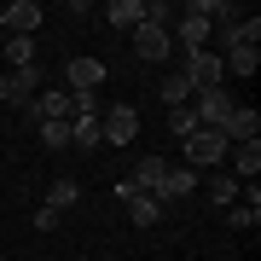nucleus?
Returning <instances> with one entry per match:
<instances>
[{"mask_svg":"<svg viewBox=\"0 0 261 261\" xmlns=\"http://www.w3.org/2000/svg\"><path fill=\"white\" fill-rule=\"evenodd\" d=\"M226 151H232V140H226L221 128H192L186 140H180V163H186L192 174H197V168H215V163L226 157Z\"/></svg>","mask_w":261,"mask_h":261,"instance_id":"nucleus-1","label":"nucleus"},{"mask_svg":"<svg viewBox=\"0 0 261 261\" xmlns=\"http://www.w3.org/2000/svg\"><path fill=\"white\" fill-rule=\"evenodd\" d=\"M238 111V99L226 93V87H203V93H192V116H197V128H226Z\"/></svg>","mask_w":261,"mask_h":261,"instance_id":"nucleus-2","label":"nucleus"},{"mask_svg":"<svg viewBox=\"0 0 261 261\" xmlns=\"http://www.w3.org/2000/svg\"><path fill=\"white\" fill-rule=\"evenodd\" d=\"M99 128H105V145H134L140 140V111L134 105H111L99 116Z\"/></svg>","mask_w":261,"mask_h":261,"instance_id":"nucleus-3","label":"nucleus"},{"mask_svg":"<svg viewBox=\"0 0 261 261\" xmlns=\"http://www.w3.org/2000/svg\"><path fill=\"white\" fill-rule=\"evenodd\" d=\"M134 53H140L145 58V64H163V58L168 53H174V35H168V23H140V29H134Z\"/></svg>","mask_w":261,"mask_h":261,"instance_id":"nucleus-4","label":"nucleus"},{"mask_svg":"<svg viewBox=\"0 0 261 261\" xmlns=\"http://www.w3.org/2000/svg\"><path fill=\"white\" fill-rule=\"evenodd\" d=\"M99 82H105L99 58H70L64 64V93H99Z\"/></svg>","mask_w":261,"mask_h":261,"instance_id":"nucleus-5","label":"nucleus"},{"mask_svg":"<svg viewBox=\"0 0 261 261\" xmlns=\"http://www.w3.org/2000/svg\"><path fill=\"white\" fill-rule=\"evenodd\" d=\"M23 116H29V122H70V93H64V87H47V93L29 99Z\"/></svg>","mask_w":261,"mask_h":261,"instance_id":"nucleus-6","label":"nucleus"},{"mask_svg":"<svg viewBox=\"0 0 261 261\" xmlns=\"http://www.w3.org/2000/svg\"><path fill=\"white\" fill-rule=\"evenodd\" d=\"M197 192V174L186 163H168L163 168V186H157V203H180V197H192Z\"/></svg>","mask_w":261,"mask_h":261,"instance_id":"nucleus-7","label":"nucleus"},{"mask_svg":"<svg viewBox=\"0 0 261 261\" xmlns=\"http://www.w3.org/2000/svg\"><path fill=\"white\" fill-rule=\"evenodd\" d=\"M180 75L192 82V93H203V87H221V75H226V70H221V58H215V53H192Z\"/></svg>","mask_w":261,"mask_h":261,"instance_id":"nucleus-8","label":"nucleus"},{"mask_svg":"<svg viewBox=\"0 0 261 261\" xmlns=\"http://www.w3.org/2000/svg\"><path fill=\"white\" fill-rule=\"evenodd\" d=\"M35 93H41V70H35V64L6 70V99H12V105H29Z\"/></svg>","mask_w":261,"mask_h":261,"instance_id":"nucleus-9","label":"nucleus"},{"mask_svg":"<svg viewBox=\"0 0 261 261\" xmlns=\"http://www.w3.org/2000/svg\"><path fill=\"white\" fill-rule=\"evenodd\" d=\"M255 174H261V140H244V145H232V180H238V186H250Z\"/></svg>","mask_w":261,"mask_h":261,"instance_id":"nucleus-10","label":"nucleus"},{"mask_svg":"<svg viewBox=\"0 0 261 261\" xmlns=\"http://www.w3.org/2000/svg\"><path fill=\"white\" fill-rule=\"evenodd\" d=\"M105 23H111V29H128V35H134V29L145 23V0H111V6H105Z\"/></svg>","mask_w":261,"mask_h":261,"instance_id":"nucleus-11","label":"nucleus"},{"mask_svg":"<svg viewBox=\"0 0 261 261\" xmlns=\"http://www.w3.org/2000/svg\"><path fill=\"white\" fill-rule=\"evenodd\" d=\"M226 140H232V145H244V140H261V111H250V105H238V111H232V122H226Z\"/></svg>","mask_w":261,"mask_h":261,"instance_id":"nucleus-12","label":"nucleus"},{"mask_svg":"<svg viewBox=\"0 0 261 261\" xmlns=\"http://www.w3.org/2000/svg\"><path fill=\"white\" fill-rule=\"evenodd\" d=\"M226 221H232L238 232H255V226H261V192H255V180H250V192H244V203L226 209Z\"/></svg>","mask_w":261,"mask_h":261,"instance_id":"nucleus-13","label":"nucleus"},{"mask_svg":"<svg viewBox=\"0 0 261 261\" xmlns=\"http://www.w3.org/2000/svg\"><path fill=\"white\" fill-rule=\"evenodd\" d=\"M35 23H41L35 0H12V6H6V29H12V35H35Z\"/></svg>","mask_w":261,"mask_h":261,"instance_id":"nucleus-14","label":"nucleus"},{"mask_svg":"<svg viewBox=\"0 0 261 261\" xmlns=\"http://www.w3.org/2000/svg\"><path fill=\"white\" fill-rule=\"evenodd\" d=\"M70 145H82V151H99V145H105V128H99V116H75V122H70Z\"/></svg>","mask_w":261,"mask_h":261,"instance_id":"nucleus-15","label":"nucleus"},{"mask_svg":"<svg viewBox=\"0 0 261 261\" xmlns=\"http://www.w3.org/2000/svg\"><path fill=\"white\" fill-rule=\"evenodd\" d=\"M221 70H232V75H255V70H261V53H255V47H226Z\"/></svg>","mask_w":261,"mask_h":261,"instance_id":"nucleus-16","label":"nucleus"},{"mask_svg":"<svg viewBox=\"0 0 261 261\" xmlns=\"http://www.w3.org/2000/svg\"><path fill=\"white\" fill-rule=\"evenodd\" d=\"M163 105H168V111H180V105H192V82H186L180 70H168V75H163Z\"/></svg>","mask_w":261,"mask_h":261,"instance_id":"nucleus-17","label":"nucleus"},{"mask_svg":"<svg viewBox=\"0 0 261 261\" xmlns=\"http://www.w3.org/2000/svg\"><path fill=\"white\" fill-rule=\"evenodd\" d=\"M157 215H163L157 197H145V192H140V197H128V221H134V226H157Z\"/></svg>","mask_w":261,"mask_h":261,"instance_id":"nucleus-18","label":"nucleus"},{"mask_svg":"<svg viewBox=\"0 0 261 261\" xmlns=\"http://www.w3.org/2000/svg\"><path fill=\"white\" fill-rule=\"evenodd\" d=\"M75 197H82V186H75V180L64 174V180H53V186H47V209H58V215H64Z\"/></svg>","mask_w":261,"mask_h":261,"instance_id":"nucleus-19","label":"nucleus"},{"mask_svg":"<svg viewBox=\"0 0 261 261\" xmlns=\"http://www.w3.org/2000/svg\"><path fill=\"white\" fill-rule=\"evenodd\" d=\"M6 64H35V35H12L6 41Z\"/></svg>","mask_w":261,"mask_h":261,"instance_id":"nucleus-20","label":"nucleus"},{"mask_svg":"<svg viewBox=\"0 0 261 261\" xmlns=\"http://www.w3.org/2000/svg\"><path fill=\"white\" fill-rule=\"evenodd\" d=\"M41 145H47V151H64L70 145V122H41Z\"/></svg>","mask_w":261,"mask_h":261,"instance_id":"nucleus-21","label":"nucleus"},{"mask_svg":"<svg viewBox=\"0 0 261 261\" xmlns=\"http://www.w3.org/2000/svg\"><path fill=\"white\" fill-rule=\"evenodd\" d=\"M192 128H197V116H192V105H180V111H168V134H174V140H186Z\"/></svg>","mask_w":261,"mask_h":261,"instance_id":"nucleus-22","label":"nucleus"},{"mask_svg":"<svg viewBox=\"0 0 261 261\" xmlns=\"http://www.w3.org/2000/svg\"><path fill=\"white\" fill-rule=\"evenodd\" d=\"M232 197H238V180L232 174H215L209 180V203H232Z\"/></svg>","mask_w":261,"mask_h":261,"instance_id":"nucleus-23","label":"nucleus"},{"mask_svg":"<svg viewBox=\"0 0 261 261\" xmlns=\"http://www.w3.org/2000/svg\"><path fill=\"white\" fill-rule=\"evenodd\" d=\"M75 116H105L99 111V93H70V122Z\"/></svg>","mask_w":261,"mask_h":261,"instance_id":"nucleus-24","label":"nucleus"},{"mask_svg":"<svg viewBox=\"0 0 261 261\" xmlns=\"http://www.w3.org/2000/svg\"><path fill=\"white\" fill-rule=\"evenodd\" d=\"M53 226H58V209L41 203V209H35V232H53Z\"/></svg>","mask_w":261,"mask_h":261,"instance_id":"nucleus-25","label":"nucleus"},{"mask_svg":"<svg viewBox=\"0 0 261 261\" xmlns=\"http://www.w3.org/2000/svg\"><path fill=\"white\" fill-rule=\"evenodd\" d=\"M0 99H6V70H0Z\"/></svg>","mask_w":261,"mask_h":261,"instance_id":"nucleus-26","label":"nucleus"},{"mask_svg":"<svg viewBox=\"0 0 261 261\" xmlns=\"http://www.w3.org/2000/svg\"><path fill=\"white\" fill-rule=\"evenodd\" d=\"M0 23H6V6H0Z\"/></svg>","mask_w":261,"mask_h":261,"instance_id":"nucleus-27","label":"nucleus"}]
</instances>
